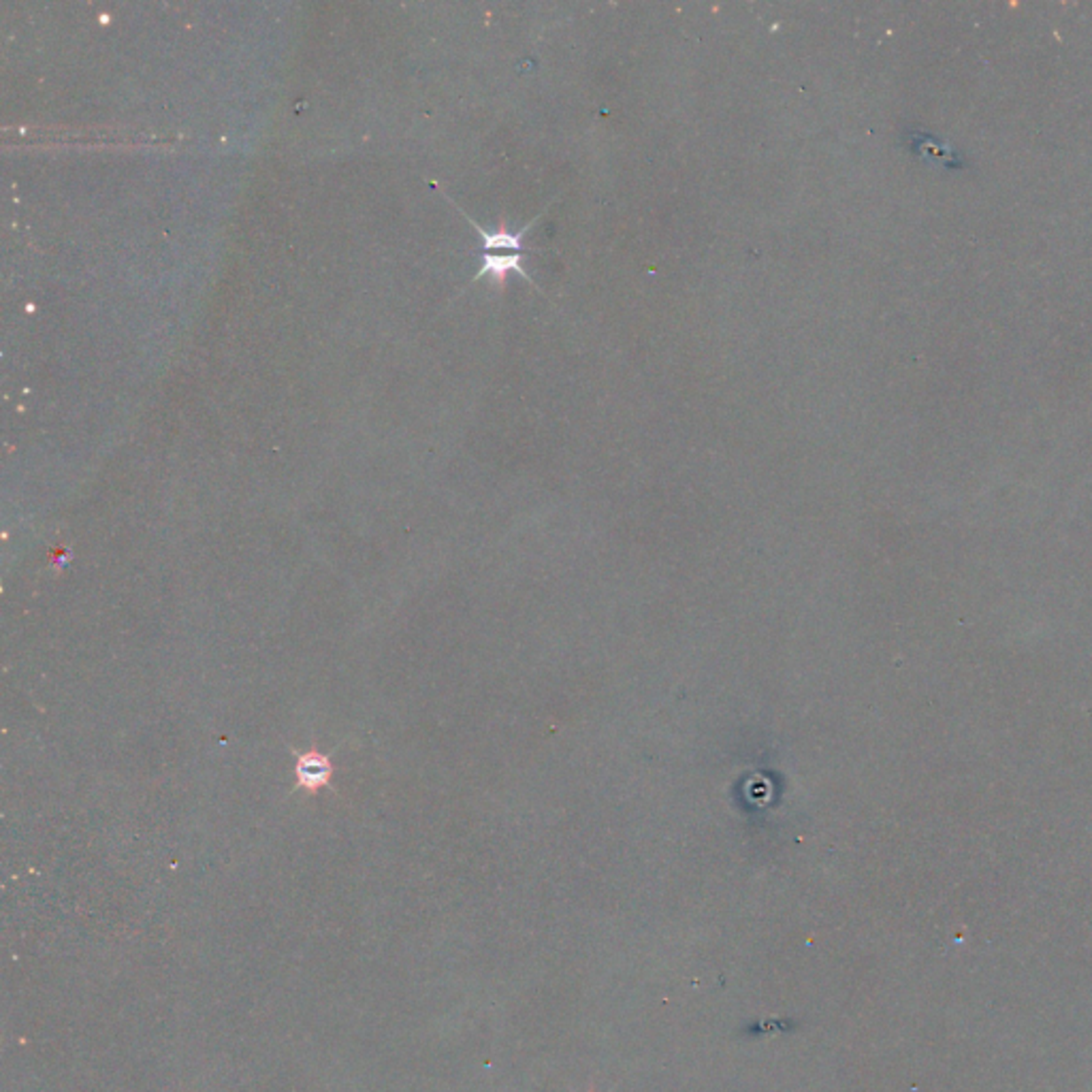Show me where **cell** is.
Returning <instances> with one entry per match:
<instances>
[{
	"label": "cell",
	"instance_id": "2",
	"mask_svg": "<svg viewBox=\"0 0 1092 1092\" xmlns=\"http://www.w3.org/2000/svg\"><path fill=\"white\" fill-rule=\"evenodd\" d=\"M523 259H525V254H517V252H508V254H502V256L482 254V265L474 276V280H480V277L489 276L493 277V280L503 282L508 273H517V276H521L523 280L535 285V282L532 280V276H529L527 269L523 267Z\"/></svg>",
	"mask_w": 1092,
	"mask_h": 1092
},
{
	"label": "cell",
	"instance_id": "1",
	"mask_svg": "<svg viewBox=\"0 0 1092 1092\" xmlns=\"http://www.w3.org/2000/svg\"><path fill=\"white\" fill-rule=\"evenodd\" d=\"M455 207L459 209L461 214H464V216L467 218V222H470L472 227L476 229V233L480 235V239H482V254H485V252H491V250H508V252H517V254H527V252H535V250L525 248L523 239H525V235L529 233V229H532L535 222H538L542 214H538V216H535L532 222L527 224V227H523L521 230H517V233H511V230H503V229L497 230V233H489V230H485V229L480 227V224L474 222V220L467 216V214L459 207V205H455Z\"/></svg>",
	"mask_w": 1092,
	"mask_h": 1092
},
{
	"label": "cell",
	"instance_id": "3",
	"mask_svg": "<svg viewBox=\"0 0 1092 1092\" xmlns=\"http://www.w3.org/2000/svg\"><path fill=\"white\" fill-rule=\"evenodd\" d=\"M331 776V764L327 758L318 753H308L299 760L297 764V779L306 790H318L324 785Z\"/></svg>",
	"mask_w": 1092,
	"mask_h": 1092
}]
</instances>
